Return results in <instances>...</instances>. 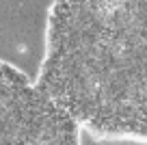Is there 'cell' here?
<instances>
[{
  "label": "cell",
  "instance_id": "6da1fadb",
  "mask_svg": "<svg viewBox=\"0 0 147 145\" xmlns=\"http://www.w3.org/2000/svg\"><path fill=\"white\" fill-rule=\"evenodd\" d=\"M35 87L97 143L147 145V0H52Z\"/></svg>",
  "mask_w": 147,
  "mask_h": 145
},
{
  "label": "cell",
  "instance_id": "7a4b0ae2",
  "mask_svg": "<svg viewBox=\"0 0 147 145\" xmlns=\"http://www.w3.org/2000/svg\"><path fill=\"white\" fill-rule=\"evenodd\" d=\"M0 145H82L78 123L7 61H0Z\"/></svg>",
  "mask_w": 147,
  "mask_h": 145
}]
</instances>
